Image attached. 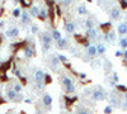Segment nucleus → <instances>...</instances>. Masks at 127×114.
Listing matches in <instances>:
<instances>
[{
  "label": "nucleus",
  "mask_w": 127,
  "mask_h": 114,
  "mask_svg": "<svg viewBox=\"0 0 127 114\" xmlns=\"http://www.w3.org/2000/svg\"><path fill=\"white\" fill-rule=\"evenodd\" d=\"M51 41H52V37L48 33H43V34H42V47H43L45 52L51 48Z\"/></svg>",
  "instance_id": "obj_1"
},
{
  "label": "nucleus",
  "mask_w": 127,
  "mask_h": 114,
  "mask_svg": "<svg viewBox=\"0 0 127 114\" xmlns=\"http://www.w3.org/2000/svg\"><path fill=\"white\" fill-rule=\"evenodd\" d=\"M34 77H36V81H37V85H38V88H41L42 85H43L45 72L42 71V70H37V71H36V75H34Z\"/></svg>",
  "instance_id": "obj_2"
},
{
  "label": "nucleus",
  "mask_w": 127,
  "mask_h": 114,
  "mask_svg": "<svg viewBox=\"0 0 127 114\" xmlns=\"http://www.w3.org/2000/svg\"><path fill=\"white\" fill-rule=\"evenodd\" d=\"M5 34H6V37H9V38H15V37L19 36V29H18L17 27H12L10 29L6 30Z\"/></svg>",
  "instance_id": "obj_3"
},
{
  "label": "nucleus",
  "mask_w": 127,
  "mask_h": 114,
  "mask_svg": "<svg viewBox=\"0 0 127 114\" xmlns=\"http://www.w3.org/2000/svg\"><path fill=\"white\" fill-rule=\"evenodd\" d=\"M92 96H93V99H94V100H103L105 95H104V91H103V90L97 89V90H94V91H93Z\"/></svg>",
  "instance_id": "obj_4"
},
{
  "label": "nucleus",
  "mask_w": 127,
  "mask_h": 114,
  "mask_svg": "<svg viewBox=\"0 0 127 114\" xmlns=\"http://www.w3.org/2000/svg\"><path fill=\"white\" fill-rule=\"evenodd\" d=\"M117 32H118L121 36L127 34V23H120L118 27H117Z\"/></svg>",
  "instance_id": "obj_5"
},
{
  "label": "nucleus",
  "mask_w": 127,
  "mask_h": 114,
  "mask_svg": "<svg viewBox=\"0 0 127 114\" xmlns=\"http://www.w3.org/2000/svg\"><path fill=\"white\" fill-rule=\"evenodd\" d=\"M42 101H43L45 107L50 108V107H51V104H52V98H51V95H50V94H45V95H43V98H42Z\"/></svg>",
  "instance_id": "obj_6"
},
{
  "label": "nucleus",
  "mask_w": 127,
  "mask_h": 114,
  "mask_svg": "<svg viewBox=\"0 0 127 114\" xmlns=\"http://www.w3.org/2000/svg\"><path fill=\"white\" fill-rule=\"evenodd\" d=\"M29 19H31V17H29V14H28L27 12L20 13V22H22L23 24H27V23L29 22Z\"/></svg>",
  "instance_id": "obj_7"
},
{
  "label": "nucleus",
  "mask_w": 127,
  "mask_h": 114,
  "mask_svg": "<svg viewBox=\"0 0 127 114\" xmlns=\"http://www.w3.org/2000/svg\"><path fill=\"white\" fill-rule=\"evenodd\" d=\"M87 36H88V38H90V39H94V38H97L98 33H97V30H95V28H90V29H88Z\"/></svg>",
  "instance_id": "obj_8"
},
{
  "label": "nucleus",
  "mask_w": 127,
  "mask_h": 114,
  "mask_svg": "<svg viewBox=\"0 0 127 114\" xmlns=\"http://www.w3.org/2000/svg\"><path fill=\"white\" fill-rule=\"evenodd\" d=\"M41 20H46L48 14H47V10L46 9H39V12H38V15H37Z\"/></svg>",
  "instance_id": "obj_9"
},
{
  "label": "nucleus",
  "mask_w": 127,
  "mask_h": 114,
  "mask_svg": "<svg viewBox=\"0 0 127 114\" xmlns=\"http://www.w3.org/2000/svg\"><path fill=\"white\" fill-rule=\"evenodd\" d=\"M66 46H67V41L64 38V37H61L60 39H57V47L59 48H66Z\"/></svg>",
  "instance_id": "obj_10"
},
{
  "label": "nucleus",
  "mask_w": 127,
  "mask_h": 114,
  "mask_svg": "<svg viewBox=\"0 0 127 114\" xmlns=\"http://www.w3.org/2000/svg\"><path fill=\"white\" fill-rule=\"evenodd\" d=\"M88 55L92 56V57H94L95 55H98V53H97V47L93 46V45L88 46Z\"/></svg>",
  "instance_id": "obj_11"
},
{
  "label": "nucleus",
  "mask_w": 127,
  "mask_h": 114,
  "mask_svg": "<svg viewBox=\"0 0 127 114\" xmlns=\"http://www.w3.org/2000/svg\"><path fill=\"white\" fill-rule=\"evenodd\" d=\"M17 94H18V92H15L13 89H9L8 92H6V96H8L10 100H14V99L17 98Z\"/></svg>",
  "instance_id": "obj_12"
},
{
  "label": "nucleus",
  "mask_w": 127,
  "mask_h": 114,
  "mask_svg": "<svg viewBox=\"0 0 127 114\" xmlns=\"http://www.w3.org/2000/svg\"><path fill=\"white\" fill-rule=\"evenodd\" d=\"M111 17H112L113 19L120 18V9H118V8H113V9L111 10Z\"/></svg>",
  "instance_id": "obj_13"
},
{
  "label": "nucleus",
  "mask_w": 127,
  "mask_h": 114,
  "mask_svg": "<svg viewBox=\"0 0 127 114\" xmlns=\"http://www.w3.org/2000/svg\"><path fill=\"white\" fill-rule=\"evenodd\" d=\"M65 29H66V32H69V33H72L74 30H75V24L74 23H66V25H65Z\"/></svg>",
  "instance_id": "obj_14"
},
{
  "label": "nucleus",
  "mask_w": 127,
  "mask_h": 114,
  "mask_svg": "<svg viewBox=\"0 0 127 114\" xmlns=\"http://www.w3.org/2000/svg\"><path fill=\"white\" fill-rule=\"evenodd\" d=\"M95 47H97V53H99V55H103L105 52V49H107L103 43H99L98 46H95Z\"/></svg>",
  "instance_id": "obj_15"
},
{
  "label": "nucleus",
  "mask_w": 127,
  "mask_h": 114,
  "mask_svg": "<svg viewBox=\"0 0 127 114\" xmlns=\"http://www.w3.org/2000/svg\"><path fill=\"white\" fill-rule=\"evenodd\" d=\"M24 55H26V57H32L33 56V49L31 48V46H27L24 48Z\"/></svg>",
  "instance_id": "obj_16"
},
{
  "label": "nucleus",
  "mask_w": 127,
  "mask_h": 114,
  "mask_svg": "<svg viewBox=\"0 0 127 114\" xmlns=\"http://www.w3.org/2000/svg\"><path fill=\"white\" fill-rule=\"evenodd\" d=\"M61 82L64 84V86H67V85L72 84L71 79H70V77H67V76H62V79H61Z\"/></svg>",
  "instance_id": "obj_17"
},
{
  "label": "nucleus",
  "mask_w": 127,
  "mask_h": 114,
  "mask_svg": "<svg viewBox=\"0 0 127 114\" xmlns=\"http://www.w3.org/2000/svg\"><path fill=\"white\" fill-rule=\"evenodd\" d=\"M120 46L122 49H127V37H122L120 39Z\"/></svg>",
  "instance_id": "obj_18"
},
{
  "label": "nucleus",
  "mask_w": 127,
  "mask_h": 114,
  "mask_svg": "<svg viewBox=\"0 0 127 114\" xmlns=\"http://www.w3.org/2000/svg\"><path fill=\"white\" fill-rule=\"evenodd\" d=\"M38 12H39L38 6H36V5L31 6V15H32V17H37V15H38Z\"/></svg>",
  "instance_id": "obj_19"
},
{
  "label": "nucleus",
  "mask_w": 127,
  "mask_h": 114,
  "mask_svg": "<svg viewBox=\"0 0 127 114\" xmlns=\"http://www.w3.org/2000/svg\"><path fill=\"white\" fill-rule=\"evenodd\" d=\"M51 65H52V67H57L59 66V58L56 56L51 57Z\"/></svg>",
  "instance_id": "obj_20"
},
{
  "label": "nucleus",
  "mask_w": 127,
  "mask_h": 114,
  "mask_svg": "<svg viewBox=\"0 0 127 114\" xmlns=\"http://www.w3.org/2000/svg\"><path fill=\"white\" fill-rule=\"evenodd\" d=\"M78 13H79V14H87V8H85V5H79V6H78Z\"/></svg>",
  "instance_id": "obj_21"
},
{
  "label": "nucleus",
  "mask_w": 127,
  "mask_h": 114,
  "mask_svg": "<svg viewBox=\"0 0 127 114\" xmlns=\"http://www.w3.org/2000/svg\"><path fill=\"white\" fill-rule=\"evenodd\" d=\"M51 37L54 38V39H56V41H57V39H60L62 36H61V33L59 32V30H54V32H52V36H51Z\"/></svg>",
  "instance_id": "obj_22"
},
{
  "label": "nucleus",
  "mask_w": 127,
  "mask_h": 114,
  "mask_svg": "<svg viewBox=\"0 0 127 114\" xmlns=\"http://www.w3.org/2000/svg\"><path fill=\"white\" fill-rule=\"evenodd\" d=\"M85 25H87V28H88V29H90V28H94V23H93V20H92V19H87Z\"/></svg>",
  "instance_id": "obj_23"
},
{
  "label": "nucleus",
  "mask_w": 127,
  "mask_h": 114,
  "mask_svg": "<svg viewBox=\"0 0 127 114\" xmlns=\"http://www.w3.org/2000/svg\"><path fill=\"white\" fill-rule=\"evenodd\" d=\"M65 88H66V91L67 92H74V91H75V85H74V84H70V85H67Z\"/></svg>",
  "instance_id": "obj_24"
},
{
  "label": "nucleus",
  "mask_w": 127,
  "mask_h": 114,
  "mask_svg": "<svg viewBox=\"0 0 127 114\" xmlns=\"http://www.w3.org/2000/svg\"><path fill=\"white\" fill-rule=\"evenodd\" d=\"M13 90L15 92H20V91H22V85H20V84H15L14 88H13Z\"/></svg>",
  "instance_id": "obj_25"
},
{
  "label": "nucleus",
  "mask_w": 127,
  "mask_h": 114,
  "mask_svg": "<svg viewBox=\"0 0 127 114\" xmlns=\"http://www.w3.org/2000/svg\"><path fill=\"white\" fill-rule=\"evenodd\" d=\"M13 17H15V18H19L20 17V9H14L13 10Z\"/></svg>",
  "instance_id": "obj_26"
},
{
  "label": "nucleus",
  "mask_w": 127,
  "mask_h": 114,
  "mask_svg": "<svg viewBox=\"0 0 127 114\" xmlns=\"http://www.w3.org/2000/svg\"><path fill=\"white\" fill-rule=\"evenodd\" d=\"M114 39V34H113V32H111V33H108L107 36H105V41H113Z\"/></svg>",
  "instance_id": "obj_27"
},
{
  "label": "nucleus",
  "mask_w": 127,
  "mask_h": 114,
  "mask_svg": "<svg viewBox=\"0 0 127 114\" xmlns=\"http://www.w3.org/2000/svg\"><path fill=\"white\" fill-rule=\"evenodd\" d=\"M57 58H59V61H61V62H66V61H67V57L64 56V55H59Z\"/></svg>",
  "instance_id": "obj_28"
},
{
  "label": "nucleus",
  "mask_w": 127,
  "mask_h": 114,
  "mask_svg": "<svg viewBox=\"0 0 127 114\" xmlns=\"http://www.w3.org/2000/svg\"><path fill=\"white\" fill-rule=\"evenodd\" d=\"M117 90H118V91H123V92L127 91V89H126L125 85H117Z\"/></svg>",
  "instance_id": "obj_29"
},
{
  "label": "nucleus",
  "mask_w": 127,
  "mask_h": 114,
  "mask_svg": "<svg viewBox=\"0 0 127 114\" xmlns=\"http://www.w3.org/2000/svg\"><path fill=\"white\" fill-rule=\"evenodd\" d=\"M78 114H90V112L87 110V109H81V110L78 112Z\"/></svg>",
  "instance_id": "obj_30"
},
{
  "label": "nucleus",
  "mask_w": 127,
  "mask_h": 114,
  "mask_svg": "<svg viewBox=\"0 0 127 114\" xmlns=\"http://www.w3.org/2000/svg\"><path fill=\"white\" fill-rule=\"evenodd\" d=\"M112 112V107H105V109H104V113L105 114H109Z\"/></svg>",
  "instance_id": "obj_31"
},
{
  "label": "nucleus",
  "mask_w": 127,
  "mask_h": 114,
  "mask_svg": "<svg viewBox=\"0 0 127 114\" xmlns=\"http://www.w3.org/2000/svg\"><path fill=\"white\" fill-rule=\"evenodd\" d=\"M37 32H38L37 25H32V33H37Z\"/></svg>",
  "instance_id": "obj_32"
},
{
  "label": "nucleus",
  "mask_w": 127,
  "mask_h": 114,
  "mask_svg": "<svg viewBox=\"0 0 127 114\" xmlns=\"http://www.w3.org/2000/svg\"><path fill=\"white\" fill-rule=\"evenodd\" d=\"M121 5L122 8H127V0H121Z\"/></svg>",
  "instance_id": "obj_33"
},
{
  "label": "nucleus",
  "mask_w": 127,
  "mask_h": 114,
  "mask_svg": "<svg viewBox=\"0 0 127 114\" xmlns=\"http://www.w3.org/2000/svg\"><path fill=\"white\" fill-rule=\"evenodd\" d=\"M113 81H116V82L118 81V75H117V74H114V75H113Z\"/></svg>",
  "instance_id": "obj_34"
},
{
  "label": "nucleus",
  "mask_w": 127,
  "mask_h": 114,
  "mask_svg": "<svg viewBox=\"0 0 127 114\" xmlns=\"http://www.w3.org/2000/svg\"><path fill=\"white\" fill-rule=\"evenodd\" d=\"M123 58L127 60V49H125V52H123Z\"/></svg>",
  "instance_id": "obj_35"
},
{
  "label": "nucleus",
  "mask_w": 127,
  "mask_h": 114,
  "mask_svg": "<svg viewBox=\"0 0 127 114\" xmlns=\"http://www.w3.org/2000/svg\"><path fill=\"white\" fill-rule=\"evenodd\" d=\"M4 27V22H0V28H3Z\"/></svg>",
  "instance_id": "obj_36"
},
{
  "label": "nucleus",
  "mask_w": 127,
  "mask_h": 114,
  "mask_svg": "<svg viewBox=\"0 0 127 114\" xmlns=\"http://www.w3.org/2000/svg\"><path fill=\"white\" fill-rule=\"evenodd\" d=\"M125 107H126V109H127V100L125 101Z\"/></svg>",
  "instance_id": "obj_37"
},
{
  "label": "nucleus",
  "mask_w": 127,
  "mask_h": 114,
  "mask_svg": "<svg viewBox=\"0 0 127 114\" xmlns=\"http://www.w3.org/2000/svg\"><path fill=\"white\" fill-rule=\"evenodd\" d=\"M125 98H126V100H127V91H126V95H125Z\"/></svg>",
  "instance_id": "obj_38"
},
{
  "label": "nucleus",
  "mask_w": 127,
  "mask_h": 114,
  "mask_svg": "<svg viewBox=\"0 0 127 114\" xmlns=\"http://www.w3.org/2000/svg\"><path fill=\"white\" fill-rule=\"evenodd\" d=\"M14 1H15V3H18V1H20V0H14Z\"/></svg>",
  "instance_id": "obj_39"
},
{
  "label": "nucleus",
  "mask_w": 127,
  "mask_h": 114,
  "mask_svg": "<svg viewBox=\"0 0 127 114\" xmlns=\"http://www.w3.org/2000/svg\"><path fill=\"white\" fill-rule=\"evenodd\" d=\"M64 114H70V113H64Z\"/></svg>",
  "instance_id": "obj_40"
}]
</instances>
